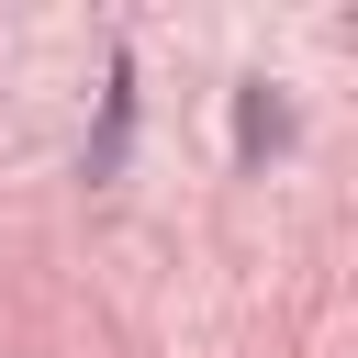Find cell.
<instances>
[{
  "mask_svg": "<svg viewBox=\"0 0 358 358\" xmlns=\"http://www.w3.org/2000/svg\"><path fill=\"white\" fill-rule=\"evenodd\" d=\"M235 145H246V157H268V145H291V101H280L268 78H246V90H235Z\"/></svg>",
  "mask_w": 358,
  "mask_h": 358,
  "instance_id": "obj_1",
  "label": "cell"
},
{
  "mask_svg": "<svg viewBox=\"0 0 358 358\" xmlns=\"http://www.w3.org/2000/svg\"><path fill=\"white\" fill-rule=\"evenodd\" d=\"M123 134H134V78L112 67V90H101V134H90V179H112V168H123Z\"/></svg>",
  "mask_w": 358,
  "mask_h": 358,
  "instance_id": "obj_2",
  "label": "cell"
}]
</instances>
